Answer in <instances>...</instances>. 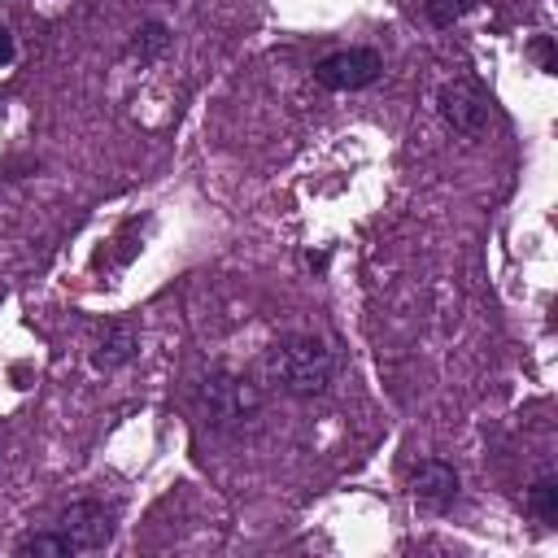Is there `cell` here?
<instances>
[{
	"label": "cell",
	"mask_w": 558,
	"mask_h": 558,
	"mask_svg": "<svg viewBox=\"0 0 558 558\" xmlns=\"http://www.w3.org/2000/svg\"><path fill=\"white\" fill-rule=\"evenodd\" d=\"M410 493L418 501H427L432 510H445L458 497V471L449 462H440V458H427V462H418L410 471Z\"/></svg>",
	"instance_id": "cell-6"
},
{
	"label": "cell",
	"mask_w": 558,
	"mask_h": 558,
	"mask_svg": "<svg viewBox=\"0 0 558 558\" xmlns=\"http://www.w3.org/2000/svg\"><path fill=\"white\" fill-rule=\"evenodd\" d=\"M379 74H384V61L371 48H340L314 65V78L327 92H357V87H371Z\"/></svg>",
	"instance_id": "cell-3"
},
{
	"label": "cell",
	"mask_w": 558,
	"mask_h": 558,
	"mask_svg": "<svg viewBox=\"0 0 558 558\" xmlns=\"http://www.w3.org/2000/svg\"><path fill=\"white\" fill-rule=\"evenodd\" d=\"M17 554H22V558H31V554H35V558H74L78 549H74L61 532H39V536H26V541L17 545Z\"/></svg>",
	"instance_id": "cell-9"
},
{
	"label": "cell",
	"mask_w": 558,
	"mask_h": 558,
	"mask_svg": "<svg viewBox=\"0 0 558 558\" xmlns=\"http://www.w3.org/2000/svg\"><path fill=\"white\" fill-rule=\"evenodd\" d=\"M57 532L78 549V554H92V549H105L109 536H113V510L105 501H74L61 510L57 519Z\"/></svg>",
	"instance_id": "cell-4"
},
{
	"label": "cell",
	"mask_w": 558,
	"mask_h": 558,
	"mask_svg": "<svg viewBox=\"0 0 558 558\" xmlns=\"http://www.w3.org/2000/svg\"><path fill=\"white\" fill-rule=\"evenodd\" d=\"M135 349H140V336L131 331V327H109L105 331V340H100V349H96V366L100 371H113V366H122V362H131L135 357Z\"/></svg>",
	"instance_id": "cell-7"
},
{
	"label": "cell",
	"mask_w": 558,
	"mask_h": 558,
	"mask_svg": "<svg viewBox=\"0 0 558 558\" xmlns=\"http://www.w3.org/2000/svg\"><path fill=\"white\" fill-rule=\"evenodd\" d=\"M257 388L248 384V379H240V375H231V371H209L205 379H201V405H205V414L218 423V427H231V423H244V418H253L257 414Z\"/></svg>",
	"instance_id": "cell-2"
},
{
	"label": "cell",
	"mask_w": 558,
	"mask_h": 558,
	"mask_svg": "<svg viewBox=\"0 0 558 558\" xmlns=\"http://www.w3.org/2000/svg\"><path fill=\"white\" fill-rule=\"evenodd\" d=\"M266 366H270L275 384L283 392H292V397H318V392H327L331 371H336L327 344L314 340V336H288V340H279L270 349Z\"/></svg>",
	"instance_id": "cell-1"
},
{
	"label": "cell",
	"mask_w": 558,
	"mask_h": 558,
	"mask_svg": "<svg viewBox=\"0 0 558 558\" xmlns=\"http://www.w3.org/2000/svg\"><path fill=\"white\" fill-rule=\"evenodd\" d=\"M440 113L453 131H466L475 135L484 122H488V96L471 83V78H453L445 92H440Z\"/></svg>",
	"instance_id": "cell-5"
},
{
	"label": "cell",
	"mask_w": 558,
	"mask_h": 558,
	"mask_svg": "<svg viewBox=\"0 0 558 558\" xmlns=\"http://www.w3.org/2000/svg\"><path fill=\"white\" fill-rule=\"evenodd\" d=\"M532 57H536V65H541L545 74L558 70V61H554V39H549V35H536V39H532Z\"/></svg>",
	"instance_id": "cell-12"
},
{
	"label": "cell",
	"mask_w": 558,
	"mask_h": 558,
	"mask_svg": "<svg viewBox=\"0 0 558 558\" xmlns=\"http://www.w3.org/2000/svg\"><path fill=\"white\" fill-rule=\"evenodd\" d=\"M13 61V35L0 26V65H9Z\"/></svg>",
	"instance_id": "cell-13"
},
{
	"label": "cell",
	"mask_w": 558,
	"mask_h": 558,
	"mask_svg": "<svg viewBox=\"0 0 558 558\" xmlns=\"http://www.w3.org/2000/svg\"><path fill=\"white\" fill-rule=\"evenodd\" d=\"M527 510H532L545 527H558V480H554V475H541V480L527 488Z\"/></svg>",
	"instance_id": "cell-8"
},
{
	"label": "cell",
	"mask_w": 558,
	"mask_h": 558,
	"mask_svg": "<svg viewBox=\"0 0 558 558\" xmlns=\"http://www.w3.org/2000/svg\"><path fill=\"white\" fill-rule=\"evenodd\" d=\"M166 44H170V31H166L161 22H144V26L135 31V44H131V52H135L140 61H153L157 52H166Z\"/></svg>",
	"instance_id": "cell-10"
},
{
	"label": "cell",
	"mask_w": 558,
	"mask_h": 558,
	"mask_svg": "<svg viewBox=\"0 0 558 558\" xmlns=\"http://www.w3.org/2000/svg\"><path fill=\"white\" fill-rule=\"evenodd\" d=\"M423 9H427V17H432L436 26H453V22L466 13V0H427Z\"/></svg>",
	"instance_id": "cell-11"
}]
</instances>
